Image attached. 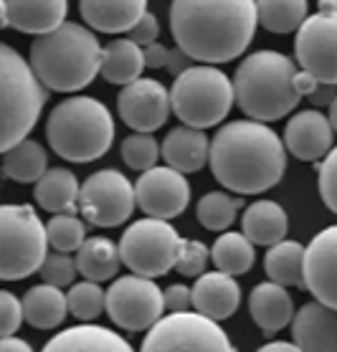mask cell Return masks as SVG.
I'll use <instances>...</instances> for the list:
<instances>
[{
  "mask_svg": "<svg viewBox=\"0 0 337 352\" xmlns=\"http://www.w3.org/2000/svg\"><path fill=\"white\" fill-rule=\"evenodd\" d=\"M210 258L218 272L228 274V276H241V274L251 272V266L257 261V251L243 233L226 231L210 246Z\"/></svg>",
  "mask_w": 337,
  "mask_h": 352,
  "instance_id": "1f68e13d",
  "label": "cell"
},
{
  "mask_svg": "<svg viewBox=\"0 0 337 352\" xmlns=\"http://www.w3.org/2000/svg\"><path fill=\"white\" fill-rule=\"evenodd\" d=\"M257 23V0H173L170 6L177 48L210 66L239 58L254 41Z\"/></svg>",
  "mask_w": 337,
  "mask_h": 352,
  "instance_id": "6da1fadb",
  "label": "cell"
},
{
  "mask_svg": "<svg viewBox=\"0 0 337 352\" xmlns=\"http://www.w3.org/2000/svg\"><path fill=\"white\" fill-rule=\"evenodd\" d=\"M320 84H322V81L317 79V76H312L309 72H305V69H299L297 76H294V87H297V91H299L302 96H305V99H307L309 94H312V91H314L317 87H320Z\"/></svg>",
  "mask_w": 337,
  "mask_h": 352,
  "instance_id": "bcb514c9",
  "label": "cell"
},
{
  "mask_svg": "<svg viewBox=\"0 0 337 352\" xmlns=\"http://www.w3.org/2000/svg\"><path fill=\"white\" fill-rule=\"evenodd\" d=\"M144 61L147 69H165L173 76H180L185 69H191L193 58L185 54L183 48H168L165 43H150L144 46Z\"/></svg>",
  "mask_w": 337,
  "mask_h": 352,
  "instance_id": "74e56055",
  "label": "cell"
},
{
  "mask_svg": "<svg viewBox=\"0 0 337 352\" xmlns=\"http://www.w3.org/2000/svg\"><path fill=\"white\" fill-rule=\"evenodd\" d=\"M243 200L233 198L224 190H213L206 192L198 206H195V216H198V223L208 231H228L231 223L236 221V213L241 210Z\"/></svg>",
  "mask_w": 337,
  "mask_h": 352,
  "instance_id": "836d02e7",
  "label": "cell"
},
{
  "mask_svg": "<svg viewBox=\"0 0 337 352\" xmlns=\"http://www.w3.org/2000/svg\"><path fill=\"white\" fill-rule=\"evenodd\" d=\"M81 185L72 170L54 168L33 185V198L41 208L61 216V213H76L79 210Z\"/></svg>",
  "mask_w": 337,
  "mask_h": 352,
  "instance_id": "4316f807",
  "label": "cell"
},
{
  "mask_svg": "<svg viewBox=\"0 0 337 352\" xmlns=\"http://www.w3.org/2000/svg\"><path fill=\"white\" fill-rule=\"evenodd\" d=\"M208 248L203 246L201 241L183 239L180 243V254H177L175 272H180L183 276H203L206 264H208Z\"/></svg>",
  "mask_w": 337,
  "mask_h": 352,
  "instance_id": "ab89813d",
  "label": "cell"
},
{
  "mask_svg": "<svg viewBox=\"0 0 337 352\" xmlns=\"http://www.w3.org/2000/svg\"><path fill=\"white\" fill-rule=\"evenodd\" d=\"M120 243H114L105 236L87 239V243L76 251V266H79V274L87 281L102 284V281L114 279V274L120 272Z\"/></svg>",
  "mask_w": 337,
  "mask_h": 352,
  "instance_id": "f1b7e54d",
  "label": "cell"
},
{
  "mask_svg": "<svg viewBox=\"0 0 337 352\" xmlns=\"http://www.w3.org/2000/svg\"><path fill=\"white\" fill-rule=\"evenodd\" d=\"M137 206L150 218H177L191 203V183L180 170L170 165H157L137 177Z\"/></svg>",
  "mask_w": 337,
  "mask_h": 352,
  "instance_id": "5bb4252c",
  "label": "cell"
},
{
  "mask_svg": "<svg viewBox=\"0 0 337 352\" xmlns=\"http://www.w3.org/2000/svg\"><path fill=\"white\" fill-rule=\"evenodd\" d=\"M297 66L279 51H254L233 74L236 104L249 120L276 122L297 109L302 94L294 87Z\"/></svg>",
  "mask_w": 337,
  "mask_h": 352,
  "instance_id": "277c9868",
  "label": "cell"
},
{
  "mask_svg": "<svg viewBox=\"0 0 337 352\" xmlns=\"http://www.w3.org/2000/svg\"><path fill=\"white\" fill-rule=\"evenodd\" d=\"M241 231L254 246H276L287 241L289 218L287 210L274 200H257L243 210L241 218Z\"/></svg>",
  "mask_w": 337,
  "mask_h": 352,
  "instance_id": "d4e9b609",
  "label": "cell"
},
{
  "mask_svg": "<svg viewBox=\"0 0 337 352\" xmlns=\"http://www.w3.org/2000/svg\"><path fill=\"white\" fill-rule=\"evenodd\" d=\"M257 352H305V350L294 342H266Z\"/></svg>",
  "mask_w": 337,
  "mask_h": 352,
  "instance_id": "c3c4849f",
  "label": "cell"
},
{
  "mask_svg": "<svg viewBox=\"0 0 337 352\" xmlns=\"http://www.w3.org/2000/svg\"><path fill=\"white\" fill-rule=\"evenodd\" d=\"M3 173L16 183H39L48 173V155L36 140H23L3 153Z\"/></svg>",
  "mask_w": 337,
  "mask_h": 352,
  "instance_id": "4dcf8cb0",
  "label": "cell"
},
{
  "mask_svg": "<svg viewBox=\"0 0 337 352\" xmlns=\"http://www.w3.org/2000/svg\"><path fill=\"white\" fill-rule=\"evenodd\" d=\"M309 99V104L317 107V109H322V107H332V102L337 99V87L335 84H320V87L314 89L312 94L307 96Z\"/></svg>",
  "mask_w": 337,
  "mask_h": 352,
  "instance_id": "f6af8a7d",
  "label": "cell"
},
{
  "mask_svg": "<svg viewBox=\"0 0 337 352\" xmlns=\"http://www.w3.org/2000/svg\"><path fill=\"white\" fill-rule=\"evenodd\" d=\"M140 352H236L216 320L198 312L162 317L142 340Z\"/></svg>",
  "mask_w": 337,
  "mask_h": 352,
  "instance_id": "30bf717a",
  "label": "cell"
},
{
  "mask_svg": "<svg viewBox=\"0 0 337 352\" xmlns=\"http://www.w3.org/2000/svg\"><path fill=\"white\" fill-rule=\"evenodd\" d=\"M335 129L329 117L317 109H302L287 122L284 129V144L287 153H292L302 162H317L332 153Z\"/></svg>",
  "mask_w": 337,
  "mask_h": 352,
  "instance_id": "e0dca14e",
  "label": "cell"
},
{
  "mask_svg": "<svg viewBox=\"0 0 337 352\" xmlns=\"http://www.w3.org/2000/svg\"><path fill=\"white\" fill-rule=\"evenodd\" d=\"M160 155V142L150 132H132L129 137L122 140V160H124V165L129 170L147 173V170L157 168V157Z\"/></svg>",
  "mask_w": 337,
  "mask_h": 352,
  "instance_id": "e575fe53",
  "label": "cell"
},
{
  "mask_svg": "<svg viewBox=\"0 0 337 352\" xmlns=\"http://www.w3.org/2000/svg\"><path fill=\"white\" fill-rule=\"evenodd\" d=\"M147 69L144 48L132 38H114L102 51V79L114 87H129Z\"/></svg>",
  "mask_w": 337,
  "mask_h": 352,
  "instance_id": "484cf974",
  "label": "cell"
},
{
  "mask_svg": "<svg viewBox=\"0 0 337 352\" xmlns=\"http://www.w3.org/2000/svg\"><path fill=\"white\" fill-rule=\"evenodd\" d=\"M117 112L129 129L153 135L173 114L170 89L162 87L157 79H137L135 84L122 87L117 96Z\"/></svg>",
  "mask_w": 337,
  "mask_h": 352,
  "instance_id": "9a60e30c",
  "label": "cell"
},
{
  "mask_svg": "<svg viewBox=\"0 0 337 352\" xmlns=\"http://www.w3.org/2000/svg\"><path fill=\"white\" fill-rule=\"evenodd\" d=\"M170 102L173 114L185 127L208 129L228 117L236 102V89L221 69L210 64H195L175 76L170 87Z\"/></svg>",
  "mask_w": 337,
  "mask_h": 352,
  "instance_id": "52a82bcc",
  "label": "cell"
},
{
  "mask_svg": "<svg viewBox=\"0 0 337 352\" xmlns=\"http://www.w3.org/2000/svg\"><path fill=\"white\" fill-rule=\"evenodd\" d=\"M79 274V266H76V258H72L69 254H61V251H54L48 254L43 266H41V276H43V284H51V287H74V279Z\"/></svg>",
  "mask_w": 337,
  "mask_h": 352,
  "instance_id": "f35d334b",
  "label": "cell"
},
{
  "mask_svg": "<svg viewBox=\"0 0 337 352\" xmlns=\"http://www.w3.org/2000/svg\"><path fill=\"white\" fill-rule=\"evenodd\" d=\"M292 337L305 352H337V309L307 302L292 320Z\"/></svg>",
  "mask_w": 337,
  "mask_h": 352,
  "instance_id": "d6986e66",
  "label": "cell"
},
{
  "mask_svg": "<svg viewBox=\"0 0 337 352\" xmlns=\"http://www.w3.org/2000/svg\"><path fill=\"white\" fill-rule=\"evenodd\" d=\"M69 0H3V25L31 36H46L66 23Z\"/></svg>",
  "mask_w": 337,
  "mask_h": 352,
  "instance_id": "ac0fdd59",
  "label": "cell"
},
{
  "mask_svg": "<svg viewBox=\"0 0 337 352\" xmlns=\"http://www.w3.org/2000/svg\"><path fill=\"white\" fill-rule=\"evenodd\" d=\"M320 173H317V188H320V198L332 213L337 216V147H332V153L325 157Z\"/></svg>",
  "mask_w": 337,
  "mask_h": 352,
  "instance_id": "60d3db41",
  "label": "cell"
},
{
  "mask_svg": "<svg viewBox=\"0 0 337 352\" xmlns=\"http://www.w3.org/2000/svg\"><path fill=\"white\" fill-rule=\"evenodd\" d=\"M69 312L79 322H91L107 312V292L96 281H79L69 289Z\"/></svg>",
  "mask_w": 337,
  "mask_h": 352,
  "instance_id": "8d00e7d4",
  "label": "cell"
},
{
  "mask_svg": "<svg viewBox=\"0 0 337 352\" xmlns=\"http://www.w3.org/2000/svg\"><path fill=\"white\" fill-rule=\"evenodd\" d=\"M191 307H193V289H188L185 284H170L165 289V309L170 314L191 312Z\"/></svg>",
  "mask_w": 337,
  "mask_h": 352,
  "instance_id": "7bdbcfd3",
  "label": "cell"
},
{
  "mask_svg": "<svg viewBox=\"0 0 337 352\" xmlns=\"http://www.w3.org/2000/svg\"><path fill=\"white\" fill-rule=\"evenodd\" d=\"M317 8L327 10V13H337V0H317Z\"/></svg>",
  "mask_w": 337,
  "mask_h": 352,
  "instance_id": "681fc988",
  "label": "cell"
},
{
  "mask_svg": "<svg viewBox=\"0 0 337 352\" xmlns=\"http://www.w3.org/2000/svg\"><path fill=\"white\" fill-rule=\"evenodd\" d=\"M287 144L264 122L236 120L210 140V170L226 190L259 195L279 185L287 170Z\"/></svg>",
  "mask_w": 337,
  "mask_h": 352,
  "instance_id": "7a4b0ae2",
  "label": "cell"
},
{
  "mask_svg": "<svg viewBox=\"0 0 337 352\" xmlns=\"http://www.w3.org/2000/svg\"><path fill=\"white\" fill-rule=\"evenodd\" d=\"M329 122H332V129H335V135H337V99L332 102V107H329Z\"/></svg>",
  "mask_w": 337,
  "mask_h": 352,
  "instance_id": "f907efd6",
  "label": "cell"
},
{
  "mask_svg": "<svg viewBox=\"0 0 337 352\" xmlns=\"http://www.w3.org/2000/svg\"><path fill=\"white\" fill-rule=\"evenodd\" d=\"M162 160L180 173H198L206 162H210V142L206 129L180 127L170 129L162 140Z\"/></svg>",
  "mask_w": 337,
  "mask_h": 352,
  "instance_id": "603a6c76",
  "label": "cell"
},
{
  "mask_svg": "<svg viewBox=\"0 0 337 352\" xmlns=\"http://www.w3.org/2000/svg\"><path fill=\"white\" fill-rule=\"evenodd\" d=\"M41 352H135L132 344L109 327L81 322L76 327L58 332L43 344Z\"/></svg>",
  "mask_w": 337,
  "mask_h": 352,
  "instance_id": "44dd1931",
  "label": "cell"
},
{
  "mask_svg": "<svg viewBox=\"0 0 337 352\" xmlns=\"http://www.w3.org/2000/svg\"><path fill=\"white\" fill-rule=\"evenodd\" d=\"M25 322L36 329H56L69 314V296L58 287L36 284L23 294Z\"/></svg>",
  "mask_w": 337,
  "mask_h": 352,
  "instance_id": "83f0119b",
  "label": "cell"
},
{
  "mask_svg": "<svg viewBox=\"0 0 337 352\" xmlns=\"http://www.w3.org/2000/svg\"><path fill=\"white\" fill-rule=\"evenodd\" d=\"M46 140L64 160L94 162L112 147L114 120L94 96H69L48 114Z\"/></svg>",
  "mask_w": 337,
  "mask_h": 352,
  "instance_id": "5b68a950",
  "label": "cell"
},
{
  "mask_svg": "<svg viewBox=\"0 0 337 352\" xmlns=\"http://www.w3.org/2000/svg\"><path fill=\"white\" fill-rule=\"evenodd\" d=\"M0 352H33V347L21 337H3Z\"/></svg>",
  "mask_w": 337,
  "mask_h": 352,
  "instance_id": "7dc6e473",
  "label": "cell"
},
{
  "mask_svg": "<svg viewBox=\"0 0 337 352\" xmlns=\"http://www.w3.org/2000/svg\"><path fill=\"white\" fill-rule=\"evenodd\" d=\"M157 36H160V25H157V18L147 10L142 18H140V23L129 31V38L140 43V46H150V43H157Z\"/></svg>",
  "mask_w": 337,
  "mask_h": 352,
  "instance_id": "ee69618b",
  "label": "cell"
},
{
  "mask_svg": "<svg viewBox=\"0 0 337 352\" xmlns=\"http://www.w3.org/2000/svg\"><path fill=\"white\" fill-rule=\"evenodd\" d=\"M23 320V302L13 292H0V329H3V337L16 335Z\"/></svg>",
  "mask_w": 337,
  "mask_h": 352,
  "instance_id": "b9f144b4",
  "label": "cell"
},
{
  "mask_svg": "<svg viewBox=\"0 0 337 352\" xmlns=\"http://www.w3.org/2000/svg\"><path fill=\"white\" fill-rule=\"evenodd\" d=\"M259 23L264 25L269 33L287 36L292 31H299L309 10L307 0H257Z\"/></svg>",
  "mask_w": 337,
  "mask_h": 352,
  "instance_id": "d6a6232c",
  "label": "cell"
},
{
  "mask_svg": "<svg viewBox=\"0 0 337 352\" xmlns=\"http://www.w3.org/2000/svg\"><path fill=\"white\" fill-rule=\"evenodd\" d=\"M294 58L322 84L337 87V13L317 10L294 36Z\"/></svg>",
  "mask_w": 337,
  "mask_h": 352,
  "instance_id": "4fadbf2b",
  "label": "cell"
},
{
  "mask_svg": "<svg viewBox=\"0 0 337 352\" xmlns=\"http://www.w3.org/2000/svg\"><path fill=\"white\" fill-rule=\"evenodd\" d=\"M249 312L264 335H276L294 320V302L287 287L274 281H261L249 294Z\"/></svg>",
  "mask_w": 337,
  "mask_h": 352,
  "instance_id": "cb8c5ba5",
  "label": "cell"
},
{
  "mask_svg": "<svg viewBox=\"0 0 337 352\" xmlns=\"http://www.w3.org/2000/svg\"><path fill=\"white\" fill-rule=\"evenodd\" d=\"M137 206L135 185L122 170H96L81 183L79 213L91 226L114 228L129 221Z\"/></svg>",
  "mask_w": 337,
  "mask_h": 352,
  "instance_id": "8fae6325",
  "label": "cell"
},
{
  "mask_svg": "<svg viewBox=\"0 0 337 352\" xmlns=\"http://www.w3.org/2000/svg\"><path fill=\"white\" fill-rule=\"evenodd\" d=\"M305 287L322 305L337 309V223L309 241L305 254Z\"/></svg>",
  "mask_w": 337,
  "mask_h": 352,
  "instance_id": "2e32d148",
  "label": "cell"
},
{
  "mask_svg": "<svg viewBox=\"0 0 337 352\" xmlns=\"http://www.w3.org/2000/svg\"><path fill=\"white\" fill-rule=\"evenodd\" d=\"M305 254L307 248L297 241H281L264 256V272L269 281L281 287H305Z\"/></svg>",
  "mask_w": 337,
  "mask_h": 352,
  "instance_id": "f546056e",
  "label": "cell"
},
{
  "mask_svg": "<svg viewBox=\"0 0 337 352\" xmlns=\"http://www.w3.org/2000/svg\"><path fill=\"white\" fill-rule=\"evenodd\" d=\"M46 228H48V243H51L54 251L72 254V251H79L87 243V226L81 223V218H76V213L54 216L46 223Z\"/></svg>",
  "mask_w": 337,
  "mask_h": 352,
  "instance_id": "d590c367",
  "label": "cell"
},
{
  "mask_svg": "<svg viewBox=\"0 0 337 352\" xmlns=\"http://www.w3.org/2000/svg\"><path fill=\"white\" fill-rule=\"evenodd\" d=\"M165 292L147 276H122L107 289V314L117 327L127 332L153 329L162 320Z\"/></svg>",
  "mask_w": 337,
  "mask_h": 352,
  "instance_id": "7c38bea8",
  "label": "cell"
},
{
  "mask_svg": "<svg viewBox=\"0 0 337 352\" xmlns=\"http://www.w3.org/2000/svg\"><path fill=\"white\" fill-rule=\"evenodd\" d=\"M102 51L94 31L66 21L56 31L39 36L31 43L28 64L46 89L74 94L87 89L102 74Z\"/></svg>",
  "mask_w": 337,
  "mask_h": 352,
  "instance_id": "3957f363",
  "label": "cell"
},
{
  "mask_svg": "<svg viewBox=\"0 0 337 352\" xmlns=\"http://www.w3.org/2000/svg\"><path fill=\"white\" fill-rule=\"evenodd\" d=\"M183 239L168 221L162 218H142L135 221L122 233L120 254L122 264L137 276H162L175 269Z\"/></svg>",
  "mask_w": 337,
  "mask_h": 352,
  "instance_id": "9c48e42d",
  "label": "cell"
},
{
  "mask_svg": "<svg viewBox=\"0 0 337 352\" xmlns=\"http://www.w3.org/2000/svg\"><path fill=\"white\" fill-rule=\"evenodd\" d=\"M241 305L239 281L224 272H208L193 284V309L208 320H228Z\"/></svg>",
  "mask_w": 337,
  "mask_h": 352,
  "instance_id": "ffe728a7",
  "label": "cell"
},
{
  "mask_svg": "<svg viewBox=\"0 0 337 352\" xmlns=\"http://www.w3.org/2000/svg\"><path fill=\"white\" fill-rule=\"evenodd\" d=\"M79 13L99 33H129L147 13V0H79Z\"/></svg>",
  "mask_w": 337,
  "mask_h": 352,
  "instance_id": "7402d4cb",
  "label": "cell"
},
{
  "mask_svg": "<svg viewBox=\"0 0 337 352\" xmlns=\"http://www.w3.org/2000/svg\"><path fill=\"white\" fill-rule=\"evenodd\" d=\"M48 228L28 203L0 208V276L21 281L41 272L48 256Z\"/></svg>",
  "mask_w": 337,
  "mask_h": 352,
  "instance_id": "ba28073f",
  "label": "cell"
},
{
  "mask_svg": "<svg viewBox=\"0 0 337 352\" xmlns=\"http://www.w3.org/2000/svg\"><path fill=\"white\" fill-rule=\"evenodd\" d=\"M0 96H3V153L28 140L48 99L46 84L16 48L0 46Z\"/></svg>",
  "mask_w": 337,
  "mask_h": 352,
  "instance_id": "8992f818",
  "label": "cell"
}]
</instances>
